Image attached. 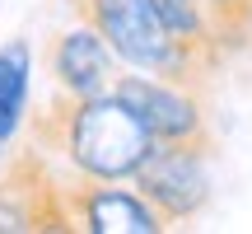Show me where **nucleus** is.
I'll return each instance as SVG.
<instances>
[{
    "label": "nucleus",
    "mask_w": 252,
    "mask_h": 234,
    "mask_svg": "<svg viewBox=\"0 0 252 234\" xmlns=\"http://www.w3.org/2000/svg\"><path fill=\"white\" fill-rule=\"evenodd\" d=\"M28 84H33V47L24 38H9L0 47V141L28 122Z\"/></svg>",
    "instance_id": "nucleus-8"
},
{
    "label": "nucleus",
    "mask_w": 252,
    "mask_h": 234,
    "mask_svg": "<svg viewBox=\"0 0 252 234\" xmlns=\"http://www.w3.org/2000/svg\"><path fill=\"white\" fill-rule=\"evenodd\" d=\"M117 61L112 42L98 33L94 24H75V28H56L42 47V71L56 80V89L65 94H103L117 84Z\"/></svg>",
    "instance_id": "nucleus-7"
},
{
    "label": "nucleus",
    "mask_w": 252,
    "mask_h": 234,
    "mask_svg": "<svg viewBox=\"0 0 252 234\" xmlns=\"http://www.w3.org/2000/svg\"><path fill=\"white\" fill-rule=\"evenodd\" d=\"M112 94L145 122V131L159 141H215L210 131V103L201 89L159 80V75H117Z\"/></svg>",
    "instance_id": "nucleus-5"
},
{
    "label": "nucleus",
    "mask_w": 252,
    "mask_h": 234,
    "mask_svg": "<svg viewBox=\"0 0 252 234\" xmlns=\"http://www.w3.org/2000/svg\"><path fill=\"white\" fill-rule=\"evenodd\" d=\"M220 141H159L150 159L135 173V188L145 192L163 225H187L210 201V159Z\"/></svg>",
    "instance_id": "nucleus-4"
},
{
    "label": "nucleus",
    "mask_w": 252,
    "mask_h": 234,
    "mask_svg": "<svg viewBox=\"0 0 252 234\" xmlns=\"http://www.w3.org/2000/svg\"><path fill=\"white\" fill-rule=\"evenodd\" d=\"M65 5L75 9V19L98 28L126 66L201 94L229 56L215 38H178L163 14V0H65Z\"/></svg>",
    "instance_id": "nucleus-2"
},
{
    "label": "nucleus",
    "mask_w": 252,
    "mask_h": 234,
    "mask_svg": "<svg viewBox=\"0 0 252 234\" xmlns=\"http://www.w3.org/2000/svg\"><path fill=\"white\" fill-rule=\"evenodd\" d=\"M65 201H70V220L84 234H159L168 230L163 216L145 201V192H126L112 178H89L75 173L65 178Z\"/></svg>",
    "instance_id": "nucleus-6"
},
{
    "label": "nucleus",
    "mask_w": 252,
    "mask_h": 234,
    "mask_svg": "<svg viewBox=\"0 0 252 234\" xmlns=\"http://www.w3.org/2000/svg\"><path fill=\"white\" fill-rule=\"evenodd\" d=\"M201 9H206V24L215 33V42L229 56L252 47V0H201Z\"/></svg>",
    "instance_id": "nucleus-9"
},
{
    "label": "nucleus",
    "mask_w": 252,
    "mask_h": 234,
    "mask_svg": "<svg viewBox=\"0 0 252 234\" xmlns=\"http://www.w3.org/2000/svg\"><path fill=\"white\" fill-rule=\"evenodd\" d=\"M28 141L47 155H61L75 173L89 178H135L150 159L154 136L112 89L103 94H65L47 99L28 113Z\"/></svg>",
    "instance_id": "nucleus-1"
},
{
    "label": "nucleus",
    "mask_w": 252,
    "mask_h": 234,
    "mask_svg": "<svg viewBox=\"0 0 252 234\" xmlns=\"http://www.w3.org/2000/svg\"><path fill=\"white\" fill-rule=\"evenodd\" d=\"M75 230L65 178H56L47 150L33 141L24 150H9L0 169V234H65Z\"/></svg>",
    "instance_id": "nucleus-3"
}]
</instances>
